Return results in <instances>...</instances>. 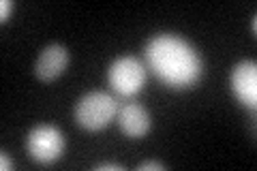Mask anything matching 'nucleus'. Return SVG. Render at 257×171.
Instances as JSON below:
<instances>
[{
	"instance_id": "obj_11",
	"label": "nucleus",
	"mask_w": 257,
	"mask_h": 171,
	"mask_svg": "<svg viewBox=\"0 0 257 171\" xmlns=\"http://www.w3.org/2000/svg\"><path fill=\"white\" fill-rule=\"evenodd\" d=\"M99 171H122V165H116V162H101L96 165Z\"/></svg>"
},
{
	"instance_id": "obj_4",
	"label": "nucleus",
	"mask_w": 257,
	"mask_h": 171,
	"mask_svg": "<svg viewBox=\"0 0 257 171\" xmlns=\"http://www.w3.org/2000/svg\"><path fill=\"white\" fill-rule=\"evenodd\" d=\"M107 79L120 96H133L146 84V67L135 56H120L111 62Z\"/></svg>"
},
{
	"instance_id": "obj_5",
	"label": "nucleus",
	"mask_w": 257,
	"mask_h": 171,
	"mask_svg": "<svg viewBox=\"0 0 257 171\" xmlns=\"http://www.w3.org/2000/svg\"><path fill=\"white\" fill-rule=\"evenodd\" d=\"M231 90L236 99L248 109H255L257 105V64L255 60H242L231 69L229 77Z\"/></svg>"
},
{
	"instance_id": "obj_9",
	"label": "nucleus",
	"mask_w": 257,
	"mask_h": 171,
	"mask_svg": "<svg viewBox=\"0 0 257 171\" xmlns=\"http://www.w3.org/2000/svg\"><path fill=\"white\" fill-rule=\"evenodd\" d=\"M167 165H163V162L159 160H148V162H142L140 165V171H165Z\"/></svg>"
},
{
	"instance_id": "obj_8",
	"label": "nucleus",
	"mask_w": 257,
	"mask_h": 171,
	"mask_svg": "<svg viewBox=\"0 0 257 171\" xmlns=\"http://www.w3.org/2000/svg\"><path fill=\"white\" fill-rule=\"evenodd\" d=\"M13 0H3V3H0V20L3 22H7L11 18V11H13Z\"/></svg>"
},
{
	"instance_id": "obj_2",
	"label": "nucleus",
	"mask_w": 257,
	"mask_h": 171,
	"mask_svg": "<svg viewBox=\"0 0 257 171\" xmlns=\"http://www.w3.org/2000/svg\"><path fill=\"white\" fill-rule=\"evenodd\" d=\"M118 113V103L111 94L92 90L86 92L75 105V120L86 131H101Z\"/></svg>"
},
{
	"instance_id": "obj_3",
	"label": "nucleus",
	"mask_w": 257,
	"mask_h": 171,
	"mask_svg": "<svg viewBox=\"0 0 257 171\" xmlns=\"http://www.w3.org/2000/svg\"><path fill=\"white\" fill-rule=\"evenodd\" d=\"M26 150L32 160L50 165L64 152V135L54 124H37L26 137Z\"/></svg>"
},
{
	"instance_id": "obj_7",
	"label": "nucleus",
	"mask_w": 257,
	"mask_h": 171,
	"mask_svg": "<svg viewBox=\"0 0 257 171\" xmlns=\"http://www.w3.org/2000/svg\"><path fill=\"white\" fill-rule=\"evenodd\" d=\"M116 118H118L120 131H122L126 137H133V139L148 135L150 126H152L150 111L146 107H142L140 103H126L124 107L118 109Z\"/></svg>"
},
{
	"instance_id": "obj_1",
	"label": "nucleus",
	"mask_w": 257,
	"mask_h": 171,
	"mask_svg": "<svg viewBox=\"0 0 257 171\" xmlns=\"http://www.w3.org/2000/svg\"><path fill=\"white\" fill-rule=\"evenodd\" d=\"M144 54L148 67L170 88H189L202 77V56L180 35L174 32L155 35L148 41Z\"/></svg>"
},
{
	"instance_id": "obj_10",
	"label": "nucleus",
	"mask_w": 257,
	"mask_h": 171,
	"mask_svg": "<svg viewBox=\"0 0 257 171\" xmlns=\"http://www.w3.org/2000/svg\"><path fill=\"white\" fill-rule=\"evenodd\" d=\"M0 169H3V171L15 169V162H13V158H11L7 152H0Z\"/></svg>"
},
{
	"instance_id": "obj_6",
	"label": "nucleus",
	"mask_w": 257,
	"mask_h": 171,
	"mask_svg": "<svg viewBox=\"0 0 257 171\" xmlns=\"http://www.w3.org/2000/svg\"><path fill=\"white\" fill-rule=\"evenodd\" d=\"M69 50L60 43H52L41 50L39 58L35 62V73L41 81H54L56 77H60L69 67Z\"/></svg>"
}]
</instances>
